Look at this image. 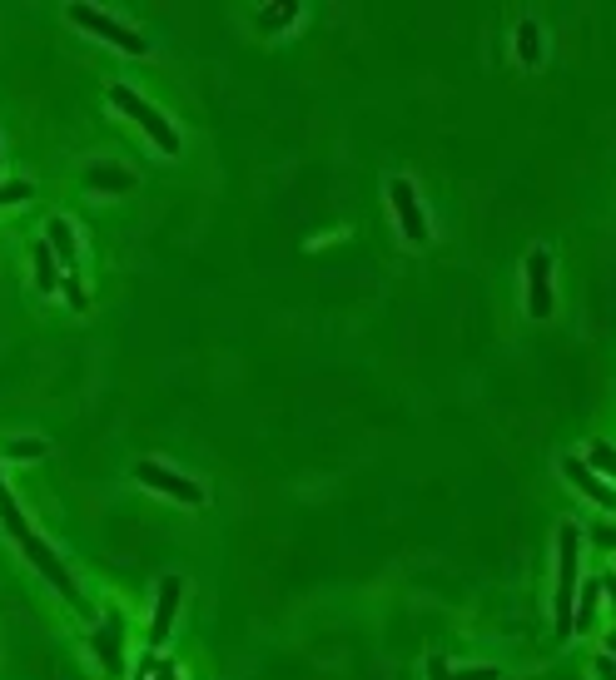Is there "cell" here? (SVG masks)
Returning <instances> with one entry per match:
<instances>
[{
	"label": "cell",
	"mask_w": 616,
	"mask_h": 680,
	"mask_svg": "<svg viewBox=\"0 0 616 680\" xmlns=\"http://www.w3.org/2000/svg\"><path fill=\"white\" fill-rule=\"evenodd\" d=\"M602 586H607V591H612V596H616V576H602Z\"/></svg>",
	"instance_id": "obj_26"
},
{
	"label": "cell",
	"mask_w": 616,
	"mask_h": 680,
	"mask_svg": "<svg viewBox=\"0 0 616 680\" xmlns=\"http://www.w3.org/2000/svg\"><path fill=\"white\" fill-rule=\"evenodd\" d=\"M20 551H25V556H30V566H35V571H40V576H50V586H55V591H60V596H65V601H70V606H80V611H85V616H90V606H85V601H80V586H75V576H70V571H65V561H60V556H55V551H50V546L40 542V537H35V542H25V546H20Z\"/></svg>",
	"instance_id": "obj_4"
},
{
	"label": "cell",
	"mask_w": 616,
	"mask_h": 680,
	"mask_svg": "<svg viewBox=\"0 0 616 680\" xmlns=\"http://www.w3.org/2000/svg\"><path fill=\"white\" fill-rule=\"evenodd\" d=\"M592 542L602 546V551H616V527L612 522H597V527H592Z\"/></svg>",
	"instance_id": "obj_24"
},
{
	"label": "cell",
	"mask_w": 616,
	"mask_h": 680,
	"mask_svg": "<svg viewBox=\"0 0 616 680\" xmlns=\"http://www.w3.org/2000/svg\"><path fill=\"white\" fill-rule=\"evenodd\" d=\"M120 641H125V616L120 611H105V626L100 631H90V651L100 656V666H105V676H125V651H120Z\"/></svg>",
	"instance_id": "obj_7"
},
{
	"label": "cell",
	"mask_w": 616,
	"mask_h": 680,
	"mask_svg": "<svg viewBox=\"0 0 616 680\" xmlns=\"http://www.w3.org/2000/svg\"><path fill=\"white\" fill-rule=\"evenodd\" d=\"M597 676H602V680H616V661H612V656H607V651L597 656Z\"/></svg>",
	"instance_id": "obj_25"
},
{
	"label": "cell",
	"mask_w": 616,
	"mask_h": 680,
	"mask_svg": "<svg viewBox=\"0 0 616 680\" xmlns=\"http://www.w3.org/2000/svg\"><path fill=\"white\" fill-rule=\"evenodd\" d=\"M5 457L35 462V457H45V442H40V437H15V442H5Z\"/></svg>",
	"instance_id": "obj_21"
},
{
	"label": "cell",
	"mask_w": 616,
	"mask_h": 680,
	"mask_svg": "<svg viewBox=\"0 0 616 680\" xmlns=\"http://www.w3.org/2000/svg\"><path fill=\"white\" fill-rule=\"evenodd\" d=\"M70 20H75L80 30H90V35H100V40L120 45L125 55H145V50H150V40H145L140 30L120 25L115 15H105V10H95V5H70Z\"/></svg>",
	"instance_id": "obj_3"
},
{
	"label": "cell",
	"mask_w": 616,
	"mask_h": 680,
	"mask_svg": "<svg viewBox=\"0 0 616 680\" xmlns=\"http://www.w3.org/2000/svg\"><path fill=\"white\" fill-rule=\"evenodd\" d=\"M527 313H532V318H547V313H552V254H547V249H532V254H527Z\"/></svg>",
	"instance_id": "obj_8"
},
{
	"label": "cell",
	"mask_w": 616,
	"mask_h": 680,
	"mask_svg": "<svg viewBox=\"0 0 616 680\" xmlns=\"http://www.w3.org/2000/svg\"><path fill=\"white\" fill-rule=\"evenodd\" d=\"M60 259H55V249H50V239H40L35 244V288L40 293H60Z\"/></svg>",
	"instance_id": "obj_13"
},
{
	"label": "cell",
	"mask_w": 616,
	"mask_h": 680,
	"mask_svg": "<svg viewBox=\"0 0 616 680\" xmlns=\"http://www.w3.org/2000/svg\"><path fill=\"white\" fill-rule=\"evenodd\" d=\"M179 596H184V581H179V576H164V581H159V596H154V616H150V651H159V646L169 641Z\"/></svg>",
	"instance_id": "obj_9"
},
{
	"label": "cell",
	"mask_w": 616,
	"mask_h": 680,
	"mask_svg": "<svg viewBox=\"0 0 616 680\" xmlns=\"http://www.w3.org/2000/svg\"><path fill=\"white\" fill-rule=\"evenodd\" d=\"M294 20H299V5H294V0H289V5H264V10H259V25H264V30H279V25H294Z\"/></svg>",
	"instance_id": "obj_19"
},
{
	"label": "cell",
	"mask_w": 616,
	"mask_h": 680,
	"mask_svg": "<svg viewBox=\"0 0 616 680\" xmlns=\"http://www.w3.org/2000/svg\"><path fill=\"white\" fill-rule=\"evenodd\" d=\"M597 606H602V581H582V591H577V626H572V636L597 631Z\"/></svg>",
	"instance_id": "obj_12"
},
{
	"label": "cell",
	"mask_w": 616,
	"mask_h": 680,
	"mask_svg": "<svg viewBox=\"0 0 616 680\" xmlns=\"http://www.w3.org/2000/svg\"><path fill=\"white\" fill-rule=\"evenodd\" d=\"M30 194H35L30 179H10V184H0V209H5V204H25Z\"/></svg>",
	"instance_id": "obj_22"
},
{
	"label": "cell",
	"mask_w": 616,
	"mask_h": 680,
	"mask_svg": "<svg viewBox=\"0 0 616 680\" xmlns=\"http://www.w3.org/2000/svg\"><path fill=\"white\" fill-rule=\"evenodd\" d=\"M135 680H179V671H174V661H164L159 651H150V656H140Z\"/></svg>",
	"instance_id": "obj_18"
},
{
	"label": "cell",
	"mask_w": 616,
	"mask_h": 680,
	"mask_svg": "<svg viewBox=\"0 0 616 680\" xmlns=\"http://www.w3.org/2000/svg\"><path fill=\"white\" fill-rule=\"evenodd\" d=\"M428 680H502V671L497 666H462V671H453L443 656H433L428 661Z\"/></svg>",
	"instance_id": "obj_16"
},
{
	"label": "cell",
	"mask_w": 616,
	"mask_h": 680,
	"mask_svg": "<svg viewBox=\"0 0 616 680\" xmlns=\"http://www.w3.org/2000/svg\"><path fill=\"white\" fill-rule=\"evenodd\" d=\"M587 467H592L597 477H612V482H616V447H607V442H597V447L587 452Z\"/></svg>",
	"instance_id": "obj_20"
},
{
	"label": "cell",
	"mask_w": 616,
	"mask_h": 680,
	"mask_svg": "<svg viewBox=\"0 0 616 680\" xmlns=\"http://www.w3.org/2000/svg\"><path fill=\"white\" fill-rule=\"evenodd\" d=\"M85 184L100 189V194H130V189H135V174L120 169V164H90V169H85Z\"/></svg>",
	"instance_id": "obj_11"
},
{
	"label": "cell",
	"mask_w": 616,
	"mask_h": 680,
	"mask_svg": "<svg viewBox=\"0 0 616 680\" xmlns=\"http://www.w3.org/2000/svg\"><path fill=\"white\" fill-rule=\"evenodd\" d=\"M388 199H393V214H398V229L408 234V244H428V214L418 204V189L408 179H393L388 184Z\"/></svg>",
	"instance_id": "obj_6"
},
{
	"label": "cell",
	"mask_w": 616,
	"mask_h": 680,
	"mask_svg": "<svg viewBox=\"0 0 616 680\" xmlns=\"http://www.w3.org/2000/svg\"><path fill=\"white\" fill-rule=\"evenodd\" d=\"M0 527L15 537V542H35V532H30V522H25V512L15 507V497H10V487H5V477H0Z\"/></svg>",
	"instance_id": "obj_15"
},
{
	"label": "cell",
	"mask_w": 616,
	"mask_h": 680,
	"mask_svg": "<svg viewBox=\"0 0 616 680\" xmlns=\"http://www.w3.org/2000/svg\"><path fill=\"white\" fill-rule=\"evenodd\" d=\"M607 656H612V661H616V636H607Z\"/></svg>",
	"instance_id": "obj_27"
},
{
	"label": "cell",
	"mask_w": 616,
	"mask_h": 680,
	"mask_svg": "<svg viewBox=\"0 0 616 680\" xmlns=\"http://www.w3.org/2000/svg\"><path fill=\"white\" fill-rule=\"evenodd\" d=\"M110 105H115L120 115H130V120H135V125H140V130H145V135L164 149V154H179V135L169 130V120H164L154 105H145V100H140L130 85H115V90H110Z\"/></svg>",
	"instance_id": "obj_2"
},
{
	"label": "cell",
	"mask_w": 616,
	"mask_h": 680,
	"mask_svg": "<svg viewBox=\"0 0 616 680\" xmlns=\"http://www.w3.org/2000/svg\"><path fill=\"white\" fill-rule=\"evenodd\" d=\"M517 60H522V65H542V25H537V20H522V25H517Z\"/></svg>",
	"instance_id": "obj_17"
},
{
	"label": "cell",
	"mask_w": 616,
	"mask_h": 680,
	"mask_svg": "<svg viewBox=\"0 0 616 680\" xmlns=\"http://www.w3.org/2000/svg\"><path fill=\"white\" fill-rule=\"evenodd\" d=\"M135 477H140L150 492H164V497H174V502H184V507H199V502H204V487L189 482V477H179V472H169L164 462H140Z\"/></svg>",
	"instance_id": "obj_5"
},
{
	"label": "cell",
	"mask_w": 616,
	"mask_h": 680,
	"mask_svg": "<svg viewBox=\"0 0 616 680\" xmlns=\"http://www.w3.org/2000/svg\"><path fill=\"white\" fill-rule=\"evenodd\" d=\"M562 472H567V482H572L577 492H587L592 502H602V507H616V492L607 487V477H597V472L587 467V457H567V462H562Z\"/></svg>",
	"instance_id": "obj_10"
},
{
	"label": "cell",
	"mask_w": 616,
	"mask_h": 680,
	"mask_svg": "<svg viewBox=\"0 0 616 680\" xmlns=\"http://www.w3.org/2000/svg\"><path fill=\"white\" fill-rule=\"evenodd\" d=\"M45 229H50L45 239H50V249H55V259H60V269H70V273H75V264H80V244H75V234H70V224H65V219H50Z\"/></svg>",
	"instance_id": "obj_14"
},
{
	"label": "cell",
	"mask_w": 616,
	"mask_h": 680,
	"mask_svg": "<svg viewBox=\"0 0 616 680\" xmlns=\"http://www.w3.org/2000/svg\"><path fill=\"white\" fill-rule=\"evenodd\" d=\"M577 591H582V527L557 532V596H552V626L567 641L577 626Z\"/></svg>",
	"instance_id": "obj_1"
},
{
	"label": "cell",
	"mask_w": 616,
	"mask_h": 680,
	"mask_svg": "<svg viewBox=\"0 0 616 680\" xmlns=\"http://www.w3.org/2000/svg\"><path fill=\"white\" fill-rule=\"evenodd\" d=\"M60 293L70 298V308H75V313H85V308H90V298H85V288H80V273H70V278L60 283Z\"/></svg>",
	"instance_id": "obj_23"
}]
</instances>
